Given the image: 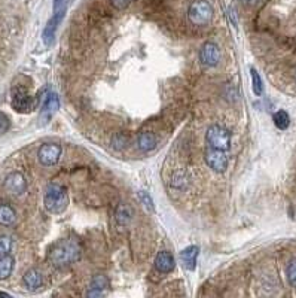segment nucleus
I'll return each mask as SVG.
<instances>
[{
  "label": "nucleus",
  "mask_w": 296,
  "mask_h": 298,
  "mask_svg": "<svg viewBox=\"0 0 296 298\" xmlns=\"http://www.w3.org/2000/svg\"><path fill=\"white\" fill-rule=\"evenodd\" d=\"M81 258V246L76 240L63 239L51 246L48 252V261L57 268H63L78 262Z\"/></svg>",
  "instance_id": "1"
},
{
  "label": "nucleus",
  "mask_w": 296,
  "mask_h": 298,
  "mask_svg": "<svg viewBox=\"0 0 296 298\" xmlns=\"http://www.w3.org/2000/svg\"><path fill=\"white\" fill-rule=\"evenodd\" d=\"M45 207L49 213L52 215H60L67 209L69 205V197H67V189L60 185V184H49L45 191V198H43Z\"/></svg>",
  "instance_id": "2"
},
{
  "label": "nucleus",
  "mask_w": 296,
  "mask_h": 298,
  "mask_svg": "<svg viewBox=\"0 0 296 298\" xmlns=\"http://www.w3.org/2000/svg\"><path fill=\"white\" fill-rule=\"evenodd\" d=\"M39 100L30 95L27 88L22 85H17L12 88V108L19 113H29L36 109Z\"/></svg>",
  "instance_id": "3"
},
{
  "label": "nucleus",
  "mask_w": 296,
  "mask_h": 298,
  "mask_svg": "<svg viewBox=\"0 0 296 298\" xmlns=\"http://www.w3.org/2000/svg\"><path fill=\"white\" fill-rule=\"evenodd\" d=\"M206 142L210 148L220 149V151H228L231 148V133L225 127L219 126V124H213V126L207 129Z\"/></svg>",
  "instance_id": "4"
},
{
  "label": "nucleus",
  "mask_w": 296,
  "mask_h": 298,
  "mask_svg": "<svg viewBox=\"0 0 296 298\" xmlns=\"http://www.w3.org/2000/svg\"><path fill=\"white\" fill-rule=\"evenodd\" d=\"M213 18V8L206 0H196L188 9V19L193 26H206Z\"/></svg>",
  "instance_id": "5"
},
{
  "label": "nucleus",
  "mask_w": 296,
  "mask_h": 298,
  "mask_svg": "<svg viewBox=\"0 0 296 298\" xmlns=\"http://www.w3.org/2000/svg\"><path fill=\"white\" fill-rule=\"evenodd\" d=\"M204 160H206L207 166L216 173H224L229 164V160H228L225 151H220V149H214L210 146L204 151Z\"/></svg>",
  "instance_id": "6"
},
{
  "label": "nucleus",
  "mask_w": 296,
  "mask_h": 298,
  "mask_svg": "<svg viewBox=\"0 0 296 298\" xmlns=\"http://www.w3.org/2000/svg\"><path fill=\"white\" fill-rule=\"evenodd\" d=\"M61 146L58 143H45L40 146L37 157L43 166H54L61 157Z\"/></svg>",
  "instance_id": "7"
},
{
  "label": "nucleus",
  "mask_w": 296,
  "mask_h": 298,
  "mask_svg": "<svg viewBox=\"0 0 296 298\" xmlns=\"http://www.w3.org/2000/svg\"><path fill=\"white\" fill-rule=\"evenodd\" d=\"M5 189L14 195H21L27 189V181L24 178L22 173L19 171H12L5 179Z\"/></svg>",
  "instance_id": "8"
},
{
  "label": "nucleus",
  "mask_w": 296,
  "mask_h": 298,
  "mask_svg": "<svg viewBox=\"0 0 296 298\" xmlns=\"http://www.w3.org/2000/svg\"><path fill=\"white\" fill-rule=\"evenodd\" d=\"M200 60L207 67L217 66L219 61H220V48L213 42L204 43L201 46V51H200Z\"/></svg>",
  "instance_id": "9"
},
{
  "label": "nucleus",
  "mask_w": 296,
  "mask_h": 298,
  "mask_svg": "<svg viewBox=\"0 0 296 298\" xmlns=\"http://www.w3.org/2000/svg\"><path fill=\"white\" fill-rule=\"evenodd\" d=\"M174 267H176V261L170 252H167V251L158 252V255L155 258V268L159 273L167 275V273H171L173 270H174Z\"/></svg>",
  "instance_id": "10"
},
{
  "label": "nucleus",
  "mask_w": 296,
  "mask_h": 298,
  "mask_svg": "<svg viewBox=\"0 0 296 298\" xmlns=\"http://www.w3.org/2000/svg\"><path fill=\"white\" fill-rule=\"evenodd\" d=\"M22 282H24V285H26V288L29 291H37L43 285V276H42V273L39 270L30 268V270H27L26 273H24Z\"/></svg>",
  "instance_id": "11"
},
{
  "label": "nucleus",
  "mask_w": 296,
  "mask_h": 298,
  "mask_svg": "<svg viewBox=\"0 0 296 298\" xmlns=\"http://www.w3.org/2000/svg\"><path fill=\"white\" fill-rule=\"evenodd\" d=\"M63 18H64L63 15L54 14V15L51 17V19L46 22V26H45V29H43V42H45L46 45H51V43L54 42V39H55V32H57V29H58V26H60V22L63 21Z\"/></svg>",
  "instance_id": "12"
},
{
  "label": "nucleus",
  "mask_w": 296,
  "mask_h": 298,
  "mask_svg": "<svg viewBox=\"0 0 296 298\" xmlns=\"http://www.w3.org/2000/svg\"><path fill=\"white\" fill-rule=\"evenodd\" d=\"M60 108V100L55 93H48L45 100H43V105H42V115H45L46 118H51L57 109Z\"/></svg>",
  "instance_id": "13"
},
{
  "label": "nucleus",
  "mask_w": 296,
  "mask_h": 298,
  "mask_svg": "<svg viewBox=\"0 0 296 298\" xmlns=\"http://www.w3.org/2000/svg\"><path fill=\"white\" fill-rule=\"evenodd\" d=\"M131 218H133V210L130 206H127L124 203L118 205L116 212H115V221L119 227H127L131 222Z\"/></svg>",
  "instance_id": "14"
},
{
  "label": "nucleus",
  "mask_w": 296,
  "mask_h": 298,
  "mask_svg": "<svg viewBox=\"0 0 296 298\" xmlns=\"http://www.w3.org/2000/svg\"><path fill=\"white\" fill-rule=\"evenodd\" d=\"M137 146L141 152H151L155 149L157 146V137L149 133V131H144V133H140V136L137 137Z\"/></svg>",
  "instance_id": "15"
},
{
  "label": "nucleus",
  "mask_w": 296,
  "mask_h": 298,
  "mask_svg": "<svg viewBox=\"0 0 296 298\" xmlns=\"http://www.w3.org/2000/svg\"><path fill=\"white\" fill-rule=\"evenodd\" d=\"M198 246H189L186 249L182 251L180 254V258L185 264V267L188 270H195V265H196V258H198Z\"/></svg>",
  "instance_id": "16"
},
{
  "label": "nucleus",
  "mask_w": 296,
  "mask_h": 298,
  "mask_svg": "<svg viewBox=\"0 0 296 298\" xmlns=\"http://www.w3.org/2000/svg\"><path fill=\"white\" fill-rule=\"evenodd\" d=\"M17 219L14 207L8 203H0V225L11 227Z\"/></svg>",
  "instance_id": "17"
},
{
  "label": "nucleus",
  "mask_w": 296,
  "mask_h": 298,
  "mask_svg": "<svg viewBox=\"0 0 296 298\" xmlns=\"http://www.w3.org/2000/svg\"><path fill=\"white\" fill-rule=\"evenodd\" d=\"M14 265H15V261L9 254L5 257H0V280H5L12 275Z\"/></svg>",
  "instance_id": "18"
},
{
  "label": "nucleus",
  "mask_w": 296,
  "mask_h": 298,
  "mask_svg": "<svg viewBox=\"0 0 296 298\" xmlns=\"http://www.w3.org/2000/svg\"><path fill=\"white\" fill-rule=\"evenodd\" d=\"M273 121H274L276 127H277L279 130H286V129H289V126H290V116H289V113H287L284 109L277 111V112L273 115Z\"/></svg>",
  "instance_id": "19"
},
{
  "label": "nucleus",
  "mask_w": 296,
  "mask_h": 298,
  "mask_svg": "<svg viewBox=\"0 0 296 298\" xmlns=\"http://www.w3.org/2000/svg\"><path fill=\"white\" fill-rule=\"evenodd\" d=\"M109 286H110V282L103 275H95L91 280V289H98L104 292V289H107Z\"/></svg>",
  "instance_id": "20"
},
{
  "label": "nucleus",
  "mask_w": 296,
  "mask_h": 298,
  "mask_svg": "<svg viewBox=\"0 0 296 298\" xmlns=\"http://www.w3.org/2000/svg\"><path fill=\"white\" fill-rule=\"evenodd\" d=\"M250 73H252V84H253V91L256 95H262L263 93V82H262V78L259 76V73L256 69H250Z\"/></svg>",
  "instance_id": "21"
},
{
  "label": "nucleus",
  "mask_w": 296,
  "mask_h": 298,
  "mask_svg": "<svg viewBox=\"0 0 296 298\" xmlns=\"http://www.w3.org/2000/svg\"><path fill=\"white\" fill-rule=\"evenodd\" d=\"M286 276H287V280H289L290 286L296 288V258H293V260L287 264Z\"/></svg>",
  "instance_id": "22"
},
{
  "label": "nucleus",
  "mask_w": 296,
  "mask_h": 298,
  "mask_svg": "<svg viewBox=\"0 0 296 298\" xmlns=\"http://www.w3.org/2000/svg\"><path fill=\"white\" fill-rule=\"evenodd\" d=\"M12 249V240L8 236H0V257H5Z\"/></svg>",
  "instance_id": "23"
},
{
  "label": "nucleus",
  "mask_w": 296,
  "mask_h": 298,
  "mask_svg": "<svg viewBox=\"0 0 296 298\" xmlns=\"http://www.w3.org/2000/svg\"><path fill=\"white\" fill-rule=\"evenodd\" d=\"M67 5H69V0H54V14L64 17Z\"/></svg>",
  "instance_id": "24"
},
{
  "label": "nucleus",
  "mask_w": 296,
  "mask_h": 298,
  "mask_svg": "<svg viewBox=\"0 0 296 298\" xmlns=\"http://www.w3.org/2000/svg\"><path fill=\"white\" fill-rule=\"evenodd\" d=\"M11 127V121L6 113L0 112V134H5Z\"/></svg>",
  "instance_id": "25"
},
{
  "label": "nucleus",
  "mask_w": 296,
  "mask_h": 298,
  "mask_svg": "<svg viewBox=\"0 0 296 298\" xmlns=\"http://www.w3.org/2000/svg\"><path fill=\"white\" fill-rule=\"evenodd\" d=\"M110 2L116 9L122 11V9H127L130 6V3L133 2V0H110Z\"/></svg>",
  "instance_id": "26"
},
{
  "label": "nucleus",
  "mask_w": 296,
  "mask_h": 298,
  "mask_svg": "<svg viewBox=\"0 0 296 298\" xmlns=\"http://www.w3.org/2000/svg\"><path fill=\"white\" fill-rule=\"evenodd\" d=\"M140 195H141V198H143V202L146 203V206L149 207V209H154V203H152V198L147 195L146 192H140Z\"/></svg>",
  "instance_id": "27"
},
{
  "label": "nucleus",
  "mask_w": 296,
  "mask_h": 298,
  "mask_svg": "<svg viewBox=\"0 0 296 298\" xmlns=\"http://www.w3.org/2000/svg\"><path fill=\"white\" fill-rule=\"evenodd\" d=\"M104 292L103 291H98V289H89L87 292V297H103Z\"/></svg>",
  "instance_id": "28"
},
{
  "label": "nucleus",
  "mask_w": 296,
  "mask_h": 298,
  "mask_svg": "<svg viewBox=\"0 0 296 298\" xmlns=\"http://www.w3.org/2000/svg\"><path fill=\"white\" fill-rule=\"evenodd\" d=\"M243 3H247V5H256L259 0H241Z\"/></svg>",
  "instance_id": "29"
},
{
  "label": "nucleus",
  "mask_w": 296,
  "mask_h": 298,
  "mask_svg": "<svg viewBox=\"0 0 296 298\" xmlns=\"http://www.w3.org/2000/svg\"><path fill=\"white\" fill-rule=\"evenodd\" d=\"M0 297H8V298H9L11 295H9V294H6V292H0Z\"/></svg>",
  "instance_id": "30"
}]
</instances>
